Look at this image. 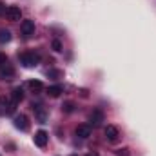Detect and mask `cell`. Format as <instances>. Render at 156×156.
<instances>
[{"instance_id":"obj_4","label":"cell","mask_w":156,"mask_h":156,"mask_svg":"<svg viewBox=\"0 0 156 156\" xmlns=\"http://www.w3.org/2000/svg\"><path fill=\"white\" fill-rule=\"evenodd\" d=\"M20 31H22V35H24L26 38L33 37V35H35V22H33V20H22Z\"/></svg>"},{"instance_id":"obj_14","label":"cell","mask_w":156,"mask_h":156,"mask_svg":"<svg viewBox=\"0 0 156 156\" xmlns=\"http://www.w3.org/2000/svg\"><path fill=\"white\" fill-rule=\"evenodd\" d=\"M27 87H29L33 93H40V91H44V83H42L40 80H29V82H27Z\"/></svg>"},{"instance_id":"obj_2","label":"cell","mask_w":156,"mask_h":156,"mask_svg":"<svg viewBox=\"0 0 156 156\" xmlns=\"http://www.w3.org/2000/svg\"><path fill=\"white\" fill-rule=\"evenodd\" d=\"M38 62L40 56L37 53H22L20 55V64L24 67H35V66H38Z\"/></svg>"},{"instance_id":"obj_7","label":"cell","mask_w":156,"mask_h":156,"mask_svg":"<svg viewBox=\"0 0 156 156\" xmlns=\"http://www.w3.org/2000/svg\"><path fill=\"white\" fill-rule=\"evenodd\" d=\"M89 122H91V125H93V127L102 125V122H104V113H102L100 109H94V111L91 113V116H89Z\"/></svg>"},{"instance_id":"obj_11","label":"cell","mask_w":156,"mask_h":156,"mask_svg":"<svg viewBox=\"0 0 156 156\" xmlns=\"http://www.w3.org/2000/svg\"><path fill=\"white\" fill-rule=\"evenodd\" d=\"M62 93H64V87H62L60 83H55V85H49V87H47V94H49L51 98H58Z\"/></svg>"},{"instance_id":"obj_19","label":"cell","mask_w":156,"mask_h":156,"mask_svg":"<svg viewBox=\"0 0 156 156\" xmlns=\"http://www.w3.org/2000/svg\"><path fill=\"white\" fill-rule=\"evenodd\" d=\"M127 151H129V149H118L116 154L118 156H129V153H127Z\"/></svg>"},{"instance_id":"obj_6","label":"cell","mask_w":156,"mask_h":156,"mask_svg":"<svg viewBox=\"0 0 156 156\" xmlns=\"http://www.w3.org/2000/svg\"><path fill=\"white\" fill-rule=\"evenodd\" d=\"M15 127L20 129V131H27L29 129V120L26 115H16L15 116Z\"/></svg>"},{"instance_id":"obj_17","label":"cell","mask_w":156,"mask_h":156,"mask_svg":"<svg viewBox=\"0 0 156 156\" xmlns=\"http://www.w3.org/2000/svg\"><path fill=\"white\" fill-rule=\"evenodd\" d=\"M51 47H53L56 53H60V51H62V42H60V40H53V42H51Z\"/></svg>"},{"instance_id":"obj_15","label":"cell","mask_w":156,"mask_h":156,"mask_svg":"<svg viewBox=\"0 0 156 156\" xmlns=\"http://www.w3.org/2000/svg\"><path fill=\"white\" fill-rule=\"evenodd\" d=\"M11 40V31L9 29H0V44H7Z\"/></svg>"},{"instance_id":"obj_5","label":"cell","mask_w":156,"mask_h":156,"mask_svg":"<svg viewBox=\"0 0 156 156\" xmlns=\"http://www.w3.org/2000/svg\"><path fill=\"white\" fill-rule=\"evenodd\" d=\"M91 133H93V129H91V125H87V123H82V125H78L76 129H75V134H76L78 138H82V140L89 138Z\"/></svg>"},{"instance_id":"obj_3","label":"cell","mask_w":156,"mask_h":156,"mask_svg":"<svg viewBox=\"0 0 156 156\" xmlns=\"http://www.w3.org/2000/svg\"><path fill=\"white\" fill-rule=\"evenodd\" d=\"M5 16H7V20H11V22H18V20L22 18V9L16 7V5H9V7L5 9Z\"/></svg>"},{"instance_id":"obj_9","label":"cell","mask_w":156,"mask_h":156,"mask_svg":"<svg viewBox=\"0 0 156 156\" xmlns=\"http://www.w3.org/2000/svg\"><path fill=\"white\" fill-rule=\"evenodd\" d=\"M118 136H120L118 127H115V125H107V127H105V138H107L109 142H116Z\"/></svg>"},{"instance_id":"obj_18","label":"cell","mask_w":156,"mask_h":156,"mask_svg":"<svg viewBox=\"0 0 156 156\" xmlns=\"http://www.w3.org/2000/svg\"><path fill=\"white\" fill-rule=\"evenodd\" d=\"M47 75H49V76L58 78V76H62V71H58V69H49V71H47Z\"/></svg>"},{"instance_id":"obj_1","label":"cell","mask_w":156,"mask_h":156,"mask_svg":"<svg viewBox=\"0 0 156 156\" xmlns=\"http://www.w3.org/2000/svg\"><path fill=\"white\" fill-rule=\"evenodd\" d=\"M13 75H15V69L9 64V58L4 53H0V76L2 78H13Z\"/></svg>"},{"instance_id":"obj_13","label":"cell","mask_w":156,"mask_h":156,"mask_svg":"<svg viewBox=\"0 0 156 156\" xmlns=\"http://www.w3.org/2000/svg\"><path fill=\"white\" fill-rule=\"evenodd\" d=\"M24 100V89L22 87H15L13 93H11V102L13 104H20Z\"/></svg>"},{"instance_id":"obj_12","label":"cell","mask_w":156,"mask_h":156,"mask_svg":"<svg viewBox=\"0 0 156 156\" xmlns=\"http://www.w3.org/2000/svg\"><path fill=\"white\" fill-rule=\"evenodd\" d=\"M0 105L4 107V111H5V113H13V111H15V105H16V104L9 102V98H7L5 94H2V96H0Z\"/></svg>"},{"instance_id":"obj_16","label":"cell","mask_w":156,"mask_h":156,"mask_svg":"<svg viewBox=\"0 0 156 156\" xmlns=\"http://www.w3.org/2000/svg\"><path fill=\"white\" fill-rule=\"evenodd\" d=\"M62 111L64 113H73L75 111V102H64L62 104Z\"/></svg>"},{"instance_id":"obj_8","label":"cell","mask_w":156,"mask_h":156,"mask_svg":"<svg viewBox=\"0 0 156 156\" xmlns=\"http://www.w3.org/2000/svg\"><path fill=\"white\" fill-rule=\"evenodd\" d=\"M47 140H49V134L45 133V131H37V134H35V145H38V147H45L47 145Z\"/></svg>"},{"instance_id":"obj_21","label":"cell","mask_w":156,"mask_h":156,"mask_svg":"<svg viewBox=\"0 0 156 156\" xmlns=\"http://www.w3.org/2000/svg\"><path fill=\"white\" fill-rule=\"evenodd\" d=\"M71 156H76V154H71Z\"/></svg>"},{"instance_id":"obj_20","label":"cell","mask_w":156,"mask_h":156,"mask_svg":"<svg viewBox=\"0 0 156 156\" xmlns=\"http://www.w3.org/2000/svg\"><path fill=\"white\" fill-rule=\"evenodd\" d=\"M5 9H7V7H5L4 4H0V16H2V15H5Z\"/></svg>"},{"instance_id":"obj_10","label":"cell","mask_w":156,"mask_h":156,"mask_svg":"<svg viewBox=\"0 0 156 156\" xmlns=\"http://www.w3.org/2000/svg\"><path fill=\"white\" fill-rule=\"evenodd\" d=\"M33 111H35V116L38 118V122H45L47 120V113H45V109H44V105H40V104H33Z\"/></svg>"}]
</instances>
